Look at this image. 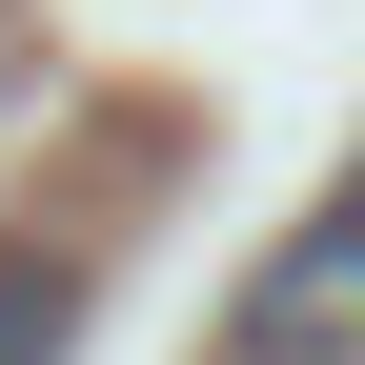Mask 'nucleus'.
<instances>
[{
  "mask_svg": "<svg viewBox=\"0 0 365 365\" xmlns=\"http://www.w3.org/2000/svg\"><path fill=\"white\" fill-rule=\"evenodd\" d=\"M223 365H365V163L325 203L284 223V244L244 264V304H223Z\"/></svg>",
  "mask_w": 365,
  "mask_h": 365,
  "instance_id": "obj_1",
  "label": "nucleus"
},
{
  "mask_svg": "<svg viewBox=\"0 0 365 365\" xmlns=\"http://www.w3.org/2000/svg\"><path fill=\"white\" fill-rule=\"evenodd\" d=\"M61 325H81V264L0 244V365H61Z\"/></svg>",
  "mask_w": 365,
  "mask_h": 365,
  "instance_id": "obj_2",
  "label": "nucleus"
}]
</instances>
